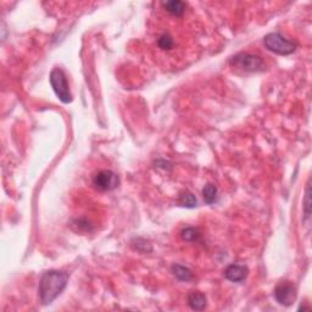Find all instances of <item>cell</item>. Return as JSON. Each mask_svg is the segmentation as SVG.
<instances>
[{
    "mask_svg": "<svg viewBox=\"0 0 312 312\" xmlns=\"http://www.w3.org/2000/svg\"><path fill=\"white\" fill-rule=\"evenodd\" d=\"M67 282L68 276L65 272L52 270L43 273L42 278L39 280V286H38V294H39L40 301L44 305L52 304L64 292Z\"/></svg>",
    "mask_w": 312,
    "mask_h": 312,
    "instance_id": "cell-1",
    "label": "cell"
},
{
    "mask_svg": "<svg viewBox=\"0 0 312 312\" xmlns=\"http://www.w3.org/2000/svg\"><path fill=\"white\" fill-rule=\"evenodd\" d=\"M231 65L245 72H261L265 70V62L261 56L249 53H239L231 59Z\"/></svg>",
    "mask_w": 312,
    "mask_h": 312,
    "instance_id": "cell-2",
    "label": "cell"
},
{
    "mask_svg": "<svg viewBox=\"0 0 312 312\" xmlns=\"http://www.w3.org/2000/svg\"><path fill=\"white\" fill-rule=\"evenodd\" d=\"M263 44L270 52L278 55H291L295 52L296 45L292 40L286 39L280 33L273 32L263 38Z\"/></svg>",
    "mask_w": 312,
    "mask_h": 312,
    "instance_id": "cell-3",
    "label": "cell"
},
{
    "mask_svg": "<svg viewBox=\"0 0 312 312\" xmlns=\"http://www.w3.org/2000/svg\"><path fill=\"white\" fill-rule=\"evenodd\" d=\"M50 84H52L56 97L62 103L68 104L72 102V94L70 92V88H68L67 77H66L65 72L61 68L56 67L50 72Z\"/></svg>",
    "mask_w": 312,
    "mask_h": 312,
    "instance_id": "cell-4",
    "label": "cell"
},
{
    "mask_svg": "<svg viewBox=\"0 0 312 312\" xmlns=\"http://www.w3.org/2000/svg\"><path fill=\"white\" fill-rule=\"evenodd\" d=\"M119 184L118 176L110 170H102L93 177V185L98 190L109 191L117 188Z\"/></svg>",
    "mask_w": 312,
    "mask_h": 312,
    "instance_id": "cell-5",
    "label": "cell"
},
{
    "mask_svg": "<svg viewBox=\"0 0 312 312\" xmlns=\"http://www.w3.org/2000/svg\"><path fill=\"white\" fill-rule=\"evenodd\" d=\"M275 298L283 306H291L296 298V289L291 282H282L276 286Z\"/></svg>",
    "mask_w": 312,
    "mask_h": 312,
    "instance_id": "cell-6",
    "label": "cell"
},
{
    "mask_svg": "<svg viewBox=\"0 0 312 312\" xmlns=\"http://www.w3.org/2000/svg\"><path fill=\"white\" fill-rule=\"evenodd\" d=\"M249 271L245 266L241 265H229L225 270V277L233 283H241L248 277Z\"/></svg>",
    "mask_w": 312,
    "mask_h": 312,
    "instance_id": "cell-7",
    "label": "cell"
},
{
    "mask_svg": "<svg viewBox=\"0 0 312 312\" xmlns=\"http://www.w3.org/2000/svg\"><path fill=\"white\" fill-rule=\"evenodd\" d=\"M188 305L195 311H203L206 307V296L200 292H190L187 298Z\"/></svg>",
    "mask_w": 312,
    "mask_h": 312,
    "instance_id": "cell-8",
    "label": "cell"
},
{
    "mask_svg": "<svg viewBox=\"0 0 312 312\" xmlns=\"http://www.w3.org/2000/svg\"><path fill=\"white\" fill-rule=\"evenodd\" d=\"M163 8L173 16H182L185 11V3L179 2V0H172V2L163 3Z\"/></svg>",
    "mask_w": 312,
    "mask_h": 312,
    "instance_id": "cell-9",
    "label": "cell"
},
{
    "mask_svg": "<svg viewBox=\"0 0 312 312\" xmlns=\"http://www.w3.org/2000/svg\"><path fill=\"white\" fill-rule=\"evenodd\" d=\"M171 271L173 276H175L177 279L182 280V282H189V280L193 279V273H191V271L187 269V267L181 266V265H173L171 267Z\"/></svg>",
    "mask_w": 312,
    "mask_h": 312,
    "instance_id": "cell-10",
    "label": "cell"
},
{
    "mask_svg": "<svg viewBox=\"0 0 312 312\" xmlns=\"http://www.w3.org/2000/svg\"><path fill=\"white\" fill-rule=\"evenodd\" d=\"M179 204L182 205V206L188 207V209H193V207L197 206L198 200L197 198L194 197L193 194L190 193V191H183V193H181L179 195Z\"/></svg>",
    "mask_w": 312,
    "mask_h": 312,
    "instance_id": "cell-11",
    "label": "cell"
},
{
    "mask_svg": "<svg viewBox=\"0 0 312 312\" xmlns=\"http://www.w3.org/2000/svg\"><path fill=\"white\" fill-rule=\"evenodd\" d=\"M216 195H217V188L213 184H206L203 188V198L206 204L211 205L215 203Z\"/></svg>",
    "mask_w": 312,
    "mask_h": 312,
    "instance_id": "cell-12",
    "label": "cell"
},
{
    "mask_svg": "<svg viewBox=\"0 0 312 312\" xmlns=\"http://www.w3.org/2000/svg\"><path fill=\"white\" fill-rule=\"evenodd\" d=\"M181 237L185 242H198L201 237L200 232L193 227H187L181 232Z\"/></svg>",
    "mask_w": 312,
    "mask_h": 312,
    "instance_id": "cell-13",
    "label": "cell"
},
{
    "mask_svg": "<svg viewBox=\"0 0 312 312\" xmlns=\"http://www.w3.org/2000/svg\"><path fill=\"white\" fill-rule=\"evenodd\" d=\"M157 45H159L160 49L162 50H170L173 48V39L170 34H162L161 37L157 39Z\"/></svg>",
    "mask_w": 312,
    "mask_h": 312,
    "instance_id": "cell-14",
    "label": "cell"
}]
</instances>
